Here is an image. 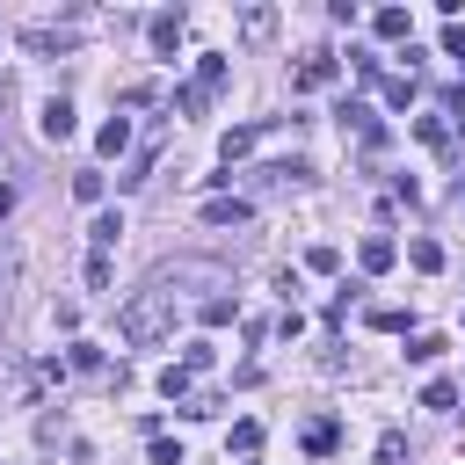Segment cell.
<instances>
[{"label": "cell", "instance_id": "6da1fadb", "mask_svg": "<svg viewBox=\"0 0 465 465\" xmlns=\"http://www.w3.org/2000/svg\"><path fill=\"white\" fill-rule=\"evenodd\" d=\"M160 334H174V291L145 276V291H131V298L116 305V341H131V349H153Z\"/></svg>", "mask_w": 465, "mask_h": 465}, {"label": "cell", "instance_id": "7a4b0ae2", "mask_svg": "<svg viewBox=\"0 0 465 465\" xmlns=\"http://www.w3.org/2000/svg\"><path fill=\"white\" fill-rule=\"evenodd\" d=\"M276 131H283V124H232V131H225V138H218V160H225V167H232V160H247V153H254V145H269V138H276Z\"/></svg>", "mask_w": 465, "mask_h": 465}, {"label": "cell", "instance_id": "3957f363", "mask_svg": "<svg viewBox=\"0 0 465 465\" xmlns=\"http://www.w3.org/2000/svg\"><path fill=\"white\" fill-rule=\"evenodd\" d=\"M73 44H80V29H73V22H58V29H51V22H29V29H22V51H36V58L73 51Z\"/></svg>", "mask_w": 465, "mask_h": 465}, {"label": "cell", "instance_id": "277c9868", "mask_svg": "<svg viewBox=\"0 0 465 465\" xmlns=\"http://www.w3.org/2000/svg\"><path fill=\"white\" fill-rule=\"evenodd\" d=\"M334 73H341V65H334V51H305V58L291 65V87H298V94H312V87H334Z\"/></svg>", "mask_w": 465, "mask_h": 465}, {"label": "cell", "instance_id": "5b68a950", "mask_svg": "<svg viewBox=\"0 0 465 465\" xmlns=\"http://www.w3.org/2000/svg\"><path fill=\"white\" fill-rule=\"evenodd\" d=\"M240 36L247 44H269L276 36V7H240Z\"/></svg>", "mask_w": 465, "mask_h": 465}, {"label": "cell", "instance_id": "8992f818", "mask_svg": "<svg viewBox=\"0 0 465 465\" xmlns=\"http://www.w3.org/2000/svg\"><path fill=\"white\" fill-rule=\"evenodd\" d=\"M392 254H400V247H392V240H385V232H371V240H363V247H356V262H363V269H371V276H385V269H392Z\"/></svg>", "mask_w": 465, "mask_h": 465}, {"label": "cell", "instance_id": "52a82bcc", "mask_svg": "<svg viewBox=\"0 0 465 465\" xmlns=\"http://www.w3.org/2000/svg\"><path fill=\"white\" fill-rule=\"evenodd\" d=\"M182 29H189V22H182V7L153 15V51H174V44H182Z\"/></svg>", "mask_w": 465, "mask_h": 465}, {"label": "cell", "instance_id": "ba28073f", "mask_svg": "<svg viewBox=\"0 0 465 465\" xmlns=\"http://www.w3.org/2000/svg\"><path fill=\"white\" fill-rule=\"evenodd\" d=\"M44 138H73V102H65V94L44 102Z\"/></svg>", "mask_w": 465, "mask_h": 465}, {"label": "cell", "instance_id": "9c48e42d", "mask_svg": "<svg viewBox=\"0 0 465 465\" xmlns=\"http://www.w3.org/2000/svg\"><path fill=\"white\" fill-rule=\"evenodd\" d=\"M203 225H247V203L240 196H211L203 203Z\"/></svg>", "mask_w": 465, "mask_h": 465}, {"label": "cell", "instance_id": "30bf717a", "mask_svg": "<svg viewBox=\"0 0 465 465\" xmlns=\"http://www.w3.org/2000/svg\"><path fill=\"white\" fill-rule=\"evenodd\" d=\"M371 29H378L385 44H400V36L414 29V22H407V7H378V15H371Z\"/></svg>", "mask_w": 465, "mask_h": 465}, {"label": "cell", "instance_id": "8fae6325", "mask_svg": "<svg viewBox=\"0 0 465 465\" xmlns=\"http://www.w3.org/2000/svg\"><path fill=\"white\" fill-rule=\"evenodd\" d=\"M94 145H102V153H109V160H116V153H124V145H131V124H124V116H109V124H102V131H94Z\"/></svg>", "mask_w": 465, "mask_h": 465}, {"label": "cell", "instance_id": "7c38bea8", "mask_svg": "<svg viewBox=\"0 0 465 465\" xmlns=\"http://www.w3.org/2000/svg\"><path fill=\"white\" fill-rule=\"evenodd\" d=\"M116 232H124V218H116V211H102V218L87 225V240H94V254H109V247H116Z\"/></svg>", "mask_w": 465, "mask_h": 465}, {"label": "cell", "instance_id": "4fadbf2b", "mask_svg": "<svg viewBox=\"0 0 465 465\" xmlns=\"http://www.w3.org/2000/svg\"><path fill=\"white\" fill-rule=\"evenodd\" d=\"M196 87H203V94H218V87H225V58H218V51H211V58H196Z\"/></svg>", "mask_w": 465, "mask_h": 465}, {"label": "cell", "instance_id": "5bb4252c", "mask_svg": "<svg viewBox=\"0 0 465 465\" xmlns=\"http://www.w3.org/2000/svg\"><path fill=\"white\" fill-rule=\"evenodd\" d=\"M421 407H436V414H450V407H458V385H450V378H436V385H421Z\"/></svg>", "mask_w": 465, "mask_h": 465}, {"label": "cell", "instance_id": "9a60e30c", "mask_svg": "<svg viewBox=\"0 0 465 465\" xmlns=\"http://www.w3.org/2000/svg\"><path fill=\"white\" fill-rule=\"evenodd\" d=\"M334 443H341V429H334V421H312V429H305V450H312V458H327Z\"/></svg>", "mask_w": 465, "mask_h": 465}, {"label": "cell", "instance_id": "2e32d148", "mask_svg": "<svg viewBox=\"0 0 465 465\" xmlns=\"http://www.w3.org/2000/svg\"><path fill=\"white\" fill-rule=\"evenodd\" d=\"M414 138H421V145H450V124H443V116H414Z\"/></svg>", "mask_w": 465, "mask_h": 465}, {"label": "cell", "instance_id": "e0dca14e", "mask_svg": "<svg viewBox=\"0 0 465 465\" xmlns=\"http://www.w3.org/2000/svg\"><path fill=\"white\" fill-rule=\"evenodd\" d=\"M407 262L429 276V269H443V247H436V240H414V247H407Z\"/></svg>", "mask_w": 465, "mask_h": 465}, {"label": "cell", "instance_id": "ac0fdd59", "mask_svg": "<svg viewBox=\"0 0 465 465\" xmlns=\"http://www.w3.org/2000/svg\"><path fill=\"white\" fill-rule=\"evenodd\" d=\"M225 450H262V421H232V436H225Z\"/></svg>", "mask_w": 465, "mask_h": 465}, {"label": "cell", "instance_id": "d6986e66", "mask_svg": "<svg viewBox=\"0 0 465 465\" xmlns=\"http://www.w3.org/2000/svg\"><path fill=\"white\" fill-rule=\"evenodd\" d=\"M378 465H407V436H400V429L378 436Z\"/></svg>", "mask_w": 465, "mask_h": 465}, {"label": "cell", "instance_id": "ffe728a7", "mask_svg": "<svg viewBox=\"0 0 465 465\" xmlns=\"http://www.w3.org/2000/svg\"><path fill=\"white\" fill-rule=\"evenodd\" d=\"M385 102H392V109H407V102H414V80H407V73H392V80H385Z\"/></svg>", "mask_w": 465, "mask_h": 465}, {"label": "cell", "instance_id": "44dd1931", "mask_svg": "<svg viewBox=\"0 0 465 465\" xmlns=\"http://www.w3.org/2000/svg\"><path fill=\"white\" fill-rule=\"evenodd\" d=\"M203 102H211V94H203V87H196V80H189V87H174V109H182V116H196V109H203Z\"/></svg>", "mask_w": 465, "mask_h": 465}, {"label": "cell", "instance_id": "7402d4cb", "mask_svg": "<svg viewBox=\"0 0 465 465\" xmlns=\"http://www.w3.org/2000/svg\"><path fill=\"white\" fill-rule=\"evenodd\" d=\"M232 312H240V305H232V298H203V327H225V320H232Z\"/></svg>", "mask_w": 465, "mask_h": 465}, {"label": "cell", "instance_id": "603a6c76", "mask_svg": "<svg viewBox=\"0 0 465 465\" xmlns=\"http://www.w3.org/2000/svg\"><path fill=\"white\" fill-rule=\"evenodd\" d=\"M407 356H414V363H436V356H443V341H436V334H414V341H407Z\"/></svg>", "mask_w": 465, "mask_h": 465}, {"label": "cell", "instance_id": "cb8c5ba5", "mask_svg": "<svg viewBox=\"0 0 465 465\" xmlns=\"http://www.w3.org/2000/svg\"><path fill=\"white\" fill-rule=\"evenodd\" d=\"M7 298H15V247L0 240V305H7Z\"/></svg>", "mask_w": 465, "mask_h": 465}, {"label": "cell", "instance_id": "d4e9b609", "mask_svg": "<svg viewBox=\"0 0 465 465\" xmlns=\"http://www.w3.org/2000/svg\"><path fill=\"white\" fill-rule=\"evenodd\" d=\"M73 196L80 203H102V174H73Z\"/></svg>", "mask_w": 465, "mask_h": 465}, {"label": "cell", "instance_id": "484cf974", "mask_svg": "<svg viewBox=\"0 0 465 465\" xmlns=\"http://www.w3.org/2000/svg\"><path fill=\"white\" fill-rule=\"evenodd\" d=\"M305 269H320V276H334V269H341V254H334V247H312V254H305Z\"/></svg>", "mask_w": 465, "mask_h": 465}, {"label": "cell", "instance_id": "4316f807", "mask_svg": "<svg viewBox=\"0 0 465 465\" xmlns=\"http://www.w3.org/2000/svg\"><path fill=\"white\" fill-rule=\"evenodd\" d=\"M371 327H385V334H400V327H407V312H400V305H378V312H371Z\"/></svg>", "mask_w": 465, "mask_h": 465}, {"label": "cell", "instance_id": "83f0119b", "mask_svg": "<svg viewBox=\"0 0 465 465\" xmlns=\"http://www.w3.org/2000/svg\"><path fill=\"white\" fill-rule=\"evenodd\" d=\"M182 371H211V341H189L182 349Z\"/></svg>", "mask_w": 465, "mask_h": 465}, {"label": "cell", "instance_id": "f1b7e54d", "mask_svg": "<svg viewBox=\"0 0 465 465\" xmlns=\"http://www.w3.org/2000/svg\"><path fill=\"white\" fill-rule=\"evenodd\" d=\"M182 414H189V421H203V414H218V400H211V392H189V400H182Z\"/></svg>", "mask_w": 465, "mask_h": 465}, {"label": "cell", "instance_id": "f546056e", "mask_svg": "<svg viewBox=\"0 0 465 465\" xmlns=\"http://www.w3.org/2000/svg\"><path fill=\"white\" fill-rule=\"evenodd\" d=\"M7 211H15V189H7V182H0V218H7Z\"/></svg>", "mask_w": 465, "mask_h": 465}, {"label": "cell", "instance_id": "4dcf8cb0", "mask_svg": "<svg viewBox=\"0 0 465 465\" xmlns=\"http://www.w3.org/2000/svg\"><path fill=\"white\" fill-rule=\"evenodd\" d=\"M458 203H465V182H458Z\"/></svg>", "mask_w": 465, "mask_h": 465}, {"label": "cell", "instance_id": "1f68e13d", "mask_svg": "<svg viewBox=\"0 0 465 465\" xmlns=\"http://www.w3.org/2000/svg\"><path fill=\"white\" fill-rule=\"evenodd\" d=\"M0 94H7V80H0Z\"/></svg>", "mask_w": 465, "mask_h": 465}]
</instances>
